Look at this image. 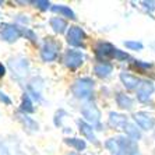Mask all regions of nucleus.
I'll list each match as a JSON object with an SVG mask.
<instances>
[{"label": "nucleus", "mask_w": 155, "mask_h": 155, "mask_svg": "<svg viewBox=\"0 0 155 155\" xmlns=\"http://www.w3.org/2000/svg\"><path fill=\"white\" fill-rule=\"evenodd\" d=\"M105 147L108 148L112 155H137L138 154V147L133 140H130L129 137H113L109 138L105 143Z\"/></svg>", "instance_id": "f257e3e1"}, {"label": "nucleus", "mask_w": 155, "mask_h": 155, "mask_svg": "<svg viewBox=\"0 0 155 155\" xmlns=\"http://www.w3.org/2000/svg\"><path fill=\"white\" fill-rule=\"evenodd\" d=\"M92 90H94V81L88 77L76 80L71 87L73 94L80 99H90L92 97Z\"/></svg>", "instance_id": "f03ea898"}, {"label": "nucleus", "mask_w": 155, "mask_h": 155, "mask_svg": "<svg viewBox=\"0 0 155 155\" xmlns=\"http://www.w3.org/2000/svg\"><path fill=\"white\" fill-rule=\"evenodd\" d=\"M60 48V43L53 41L52 38H46L45 43L42 46V51H41V56L45 61H53L54 59L58 58V51Z\"/></svg>", "instance_id": "7ed1b4c3"}, {"label": "nucleus", "mask_w": 155, "mask_h": 155, "mask_svg": "<svg viewBox=\"0 0 155 155\" xmlns=\"http://www.w3.org/2000/svg\"><path fill=\"white\" fill-rule=\"evenodd\" d=\"M81 115L84 116V119L92 124V126H98L101 122V112L99 109L95 106L94 104H85L81 106Z\"/></svg>", "instance_id": "20e7f679"}, {"label": "nucleus", "mask_w": 155, "mask_h": 155, "mask_svg": "<svg viewBox=\"0 0 155 155\" xmlns=\"http://www.w3.org/2000/svg\"><path fill=\"white\" fill-rule=\"evenodd\" d=\"M84 41H85V32H84L83 28L74 25V27H70L69 32H67V42L69 45L71 46H84Z\"/></svg>", "instance_id": "39448f33"}, {"label": "nucleus", "mask_w": 155, "mask_h": 155, "mask_svg": "<svg viewBox=\"0 0 155 155\" xmlns=\"http://www.w3.org/2000/svg\"><path fill=\"white\" fill-rule=\"evenodd\" d=\"M64 64L69 67L70 70H77L84 61V54L80 51H67L63 58Z\"/></svg>", "instance_id": "423d86ee"}, {"label": "nucleus", "mask_w": 155, "mask_h": 155, "mask_svg": "<svg viewBox=\"0 0 155 155\" xmlns=\"http://www.w3.org/2000/svg\"><path fill=\"white\" fill-rule=\"evenodd\" d=\"M116 48L112 43L108 42H99L95 46V53L99 60H106V59H113V53H115Z\"/></svg>", "instance_id": "0eeeda50"}, {"label": "nucleus", "mask_w": 155, "mask_h": 155, "mask_svg": "<svg viewBox=\"0 0 155 155\" xmlns=\"http://www.w3.org/2000/svg\"><path fill=\"white\" fill-rule=\"evenodd\" d=\"M0 34H2V38L7 42H14L21 36V31L11 24H3L0 27Z\"/></svg>", "instance_id": "6e6552de"}, {"label": "nucleus", "mask_w": 155, "mask_h": 155, "mask_svg": "<svg viewBox=\"0 0 155 155\" xmlns=\"http://www.w3.org/2000/svg\"><path fill=\"white\" fill-rule=\"evenodd\" d=\"M133 117H134V120H136V123H137L141 129H144V130L154 129L155 119L152 117V115H150V113H147V112H137V113H134V115H133Z\"/></svg>", "instance_id": "1a4fd4ad"}, {"label": "nucleus", "mask_w": 155, "mask_h": 155, "mask_svg": "<svg viewBox=\"0 0 155 155\" xmlns=\"http://www.w3.org/2000/svg\"><path fill=\"white\" fill-rule=\"evenodd\" d=\"M152 91H154V84L151 81H143L141 80L140 85L137 88V99L140 102H147L151 97Z\"/></svg>", "instance_id": "9d476101"}, {"label": "nucleus", "mask_w": 155, "mask_h": 155, "mask_svg": "<svg viewBox=\"0 0 155 155\" xmlns=\"http://www.w3.org/2000/svg\"><path fill=\"white\" fill-rule=\"evenodd\" d=\"M120 80H122L123 85L126 87L127 90H137L140 83H141L140 78L131 76L129 73H120Z\"/></svg>", "instance_id": "9b49d317"}, {"label": "nucleus", "mask_w": 155, "mask_h": 155, "mask_svg": "<svg viewBox=\"0 0 155 155\" xmlns=\"http://www.w3.org/2000/svg\"><path fill=\"white\" fill-rule=\"evenodd\" d=\"M78 127H80V133L83 134L87 140L92 141V143H97V137H95L94 129H92V126H91V124L83 122V120H80V122H78Z\"/></svg>", "instance_id": "f8f14e48"}, {"label": "nucleus", "mask_w": 155, "mask_h": 155, "mask_svg": "<svg viewBox=\"0 0 155 155\" xmlns=\"http://www.w3.org/2000/svg\"><path fill=\"white\" fill-rule=\"evenodd\" d=\"M127 123V117L123 115H119L116 112L109 113V124L115 129H123V126Z\"/></svg>", "instance_id": "ddd939ff"}, {"label": "nucleus", "mask_w": 155, "mask_h": 155, "mask_svg": "<svg viewBox=\"0 0 155 155\" xmlns=\"http://www.w3.org/2000/svg\"><path fill=\"white\" fill-rule=\"evenodd\" d=\"M113 67L110 63H106V61H102V63H98L97 66L94 67V73L97 74L98 77H101V78H105V77H108L110 73H112Z\"/></svg>", "instance_id": "4468645a"}, {"label": "nucleus", "mask_w": 155, "mask_h": 155, "mask_svg": "<svg viewBox=\"0 0 155 155\" xmlns=\"http://www.w3.org/2000/svg\"><path fill=\"white\" fill-rule=\"evenodd\" d=\"M122 130H124V133L127 134V137H129L130 140L136 141V140H140V138H141L140 130H138L137 127L134 126V124H131V123H129V122H127L126 124L123 126V129H122Z\"/></svg>", "instance_id": "2eb2a0df"}, {"label": "nucleus", "mask_w": 155, "mask_h": 155, "mask_svg": "<svg viewBox=\"0 0 155 155\" xmlns=\"http://www.w3.org/2000/svg\"><path fill=\"white\" fill-rule=\"evenodd\" d=\"M51 27L53 28L54 32L63 34L66 31V28H67V22H66V20H63L60 17H54L51 20Z\"/></svg>", "instance_id": "dca6fc26"}, {"label": "nucleus", "mask_w": 155, "mask_h": 155, "mask_svg": "<svg viewBox=\"0 0 155 155\" xmlns=\"http://www.w3.org/2000/svg\"><path fill=\"white\" fill-rule=\"evenodd\" d=\"M116 102H117V105H119V108L122 109H130L131 106H133V99L130 97H127V95L124 94H117V97H116Z\"/></svg>", "instance_id": "f3484780"}, {"label": "nucleus", "mask_w": 155, "mask_h": 155, "mask_svg": "<svg viewBox=\"0 0 155 155\" xmlns=\"http://www.w3.org/2000/svg\"><path fill=\"white\" fill-rule=\"evenodd\" d=\"M52 11L59 13V14L64 15V17H69V18H71V20H74V18H76L74 11H73L70 7H67V6H53V7H52Z\"/></svg>", "instance_id": "a211bd4d"}, {"label": "nucleus", "mask_w": 155, "mask_h": 155, "mask_svg": "<svg viewBox=\"0 0 155 155\" xmlns=\"http://www.w3.org/2000/svg\"><path fill=\"white\" fill-rule=\"evenodd\" d=\"M64 143L67 145H70V147L76 148L77 151H83V150H85V141L81 140V138H66Z\"/></svg>", "instance_id": "6ab92c4d"}, {"label": "nucleus", "mask_w": 155, "mask_h": 155, "mask_svg": "<svg viewBox=\"0 0 155 155\" xmlns=\"http://www.w3.org/2000/svg\"><path fill=\"white\" fill-rule=\"evenodd\" d=\"M18 119L21 120L22 123H24V126H25V129H32V130H38V124H36L35 122H34L31 117H28V116H21L18 115L17 116Z\"/></svg>", "instance_id": "aec40b11"}, {"label": "nucleus", "mask_w": 155, "mask_h": 155, "mask_svg": "<svg viewBox=\"0 0 155 155\" xmlns=\"http://www.w3.org/2000/svg\"><path fill=\"white\" fill-rule=\"evenodd\" d=\"M21 110L25 113H31L34 112V106H32V102H31V99H29L28 97H24L22 98V104H21Z\"/></svg>", "instance_id": "412c9836"}, {"label": "nucleus", "mask_w": 155, "mask_h": 155, "mask_svg": "<svg viewBox=\"0 0 155 155\" xmlns=\"http://www.w3.org/2000/svg\"><path fill=\"white\" fill-rule=\"evenodd\" d=\"M124 46L129 48V49H133V51H141L143 43L137 42V41H127V42H124Z\"/></svg>", "instance_id": "4be33fe9"}, {"label": "nucleus", "mask_w": 155, "mask_h": 155, "mask_svg": "<svg viewBox=\"0 0 155 155\" xmlns=\"http://www.w3.org/2000/svg\"><path fill=\"white\" fill-rule=\"evenodd\" d=\"M113 59H116V60H126V59H129V54L116 48L115 53H113Z\"/></svg>", "instance_id": "5701e85b"}, {"label": "nucleus", "mask_w": 155, "mask_h": 155, "mask_svg": "<svg viewBox=\"0 0 155 155\" xmlns=\"http://www.w3.org/2000/svg\"><path fill=\"white\" fill-rule=\"evenodd\" d=\"M34 4H36L39 8H42V10H46L49 6H51V3L49 2H46V0H38V2H32Z\"/></svg>", "instance_id": "b1692460"}, {"label": "nucleus", "mask_w": 155, "mask_h": 155, "mask_svg": "<svg viewBox=\"0 0 155 155\" xmlns=\"http://www.w3.org/2000/svg\"><path fill=\"white\" fill-rule=\"evenodd\" d=\"M134 64L137 66V67H141V69H150V67H152L151 63H143V61H140V60H136Z\"/></svg>", "instance_id": "393cba45"}, {"label": "nucleus", "mask_w": 155, "mask_h": 155, "mask_svg": "<svg viewBox=\"0 0 155 155\" xmlns=\"http://www.w3.org/2000/svg\"><path fill=\"white\" fill-rule=\"evenodd\" d=\"M24 35L28 36L29 39L32 41V42H36V35L32 32V31H29V29H25V31H24Z\"/></svg>", "instance_id": "a878e982"}, {"label": "nucleus", "mask_w": 155, "mask_h": 155, "mask_svg": "<svg viewBox=\"0 0 155 155\" xmlns=\"http://www.w3.org/2000/svg\"><path fill=\"white\" fill-rule=\"evenodd\" d=\"M0 101H2V102H4V104H7V105H10V104H11L10 98H7V97H6V94H3L2 91H0Z\"/></svg>", "instance_id": "bb28decb"}, {"label": "nucleus", "mask_w": 155, "mask_h": 155, "mask_svg": "<svg viewBox=\"0 0 155 155\" xmlns=\"http://www.w3.org/2000/svg\"><path fill=\"white\" fill-rule=\"evenodd\" d=\"M0 155H10V152H8V150L6 148V145H3L2 143H0Z\"/></svg>", "instance_id": "cd10ccee"}, {"label": "nucleus", "mask_w": 155, "mask_h": 155, "mask_svg": "<svg viewBox=\"0 0 155 155\" xmlns=\"http://www.w3.org/2000/svg\"><path fill=\"white\" fill-rule=\"evenodd\" d=\"M6 74V67H4L2 63H0V77H3Z\"/></svg>", "instance_id": "c85d7f7f"}]
</instances>
